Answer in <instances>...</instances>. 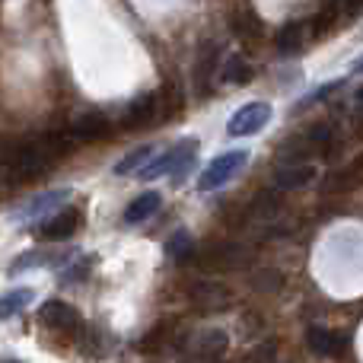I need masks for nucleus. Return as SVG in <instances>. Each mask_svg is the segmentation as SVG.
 I'll return each instance as SVG.
<instances>
[{
  "label": "nucleus",
  "mask_w": 363,
  "mask_h": 363,
  "mask_svg": "<svg viewBox=\"0 0 363 363\" xmlns=\"http://www.w3.org/2000/svg\"><path fill=\"white\" fill-rule=\"evenodd\" d=\"M249 163V153L245 150H233V153H223V157H217L211 166H207L204 172H201V179H198V188L201 191H213V188H220V185H226L233 176H236L242 166Z\"/></svg>",
  "instance_id": "4"
},
{
  "label": "nucleus",
  "mask_w": 363,
  "mask_h": 363,
  "mask_svg": "<svg viewBox=\"0 0 363 363\" xmlns=\"http://www.w3.org/2000/svg\"><path fill=\"white\" fill-rule=\"evenodd\" d=\"M360 185H363V157H357L351 166H345V169L335 176L332 191L345 194V191H354V188H360Z\"/></svg>",
  "instance_id": "17"
},
{
  "label": "nucleus",
  "mask_w": 363,
  "mask_h": 363,
  "mask_svg": "<svg viewBox=\"0 0 363 363\" xmlns=\"http://www.w3.org/2000/svg\"><path fill=\"white\" fill-rule=\"evenodd\" d=\"M277 207H281V198H277V191H268V188H264V191L249 204V217H255V220H271V217L277 213Z\"/></svg>",
  "instance_id": "19"
},
{
  "label": "nucleus",
  "mask_w": 363,
  "mask_h": 363,
  "mask_svg": "<svg viewBox=\"0 0 363 363\" xmlns=\"http://www.w3.org/2000/svg\"><path fill=\"white\" fill-rule=\"evenodd\" d=\"M306 345H309V351L319 354V357H335V354L345 351V338H341L338 332H328V328H309Z\"/></svg>",
  "instance_id": "12"
},
{
  "label": "nucleus",
  "mask_w": 363,
  "mask_h": 363,
  "mask_svg": "<svg viewBox=\"0 0 363 363\" xmlns=\"http://www.w3.org/2000/svg\"><path fill=\"white\" fill-rule=\"evenodd\" d=\"M29 303H32V290L29 287H19V290H13V294L0 296V322L13 319L16 313H23Z\"/></svg>",
  "instance_id": "18"
},
{
  "label": "nucleus",
  "mask_w": 363,
  "mask_h": 363,
  "mask_svg": "<svg viewBox=\"0 0 363 363\" xmlns=\"http://www.w3.org/2000/svg\"><path fill=\"white\" fill-rule=\"evenodd\" d=\"M226 347H230V338L223 328H204L191 341V357L198 363H217L226 354Z\"/></svg>",
  "instance_id": "7"
},
{
  "label": "nucleus",
  "mask_w": 363,
  "mask_h": 363,
  "mask_svg": "<svg viewBox=\"0 0 363 363\" xmlns=\"http://www.w3.org/2000/svg\"><path fill=\"white\" fill-rule=\"evenodd\" d=\"M42 322L48 328H55V332L70 335V332L80 328V313H77L70 303H64V300H48L42 306Z\"/></svg>",
  "instance_id": "9"
},
{
  "label": "nucleus",
  "mask_w": 363,
  "mask_h": 363,
  "mask_svg": "<svg viewBox=\"0 0 363 363\" xmlns=\"http://www.w3.org/2000/svg\"><path fill=\"white\" fill-rule=\"evenodd\" d=\"M64 150H67V144H64L61 138H38V140H32V144L19 147L16 157L10 160V179H16V182L38 179L42 172L51 169V163H55Z\"/></svg>",
  "instance_id": "1"
},
{
  "label": "nucleus",
  "mask_w": 363,
  "mask_h": 363,
  "mask_svg": "<svg viewBox=\"0 0 363 363\" xmlns=\"http://www.w3.org/2000/svg\"><path fill=\"white\" fill-rule=\"evenodd\" d=\"M160 204H163V194L160 191H140L138 198L125 207V223L134 226V223H140V220L153 217V213L160 211Z\"/></svg>",
  "instance_id": "13"
},
{
  "label": "nucleus",
  "mask_w": 363,
  "mask_h": 363,
  "mask_svg": "<svg viewBox=\"0 0 363 363\" xmlns=\"http://www.w3.org/2000/svg\"><path fill=\"white\" fill-rule=\"evenodd\" d=\"M0 363H19V360H0Z\"/></svg>",
  "instance_id": "26"
},
{
  "label": "nucleus",
  "mask_w": 363,
  "mask_h": 363,
  "mask_svg": "<svg viewBox=\"0 0 363 363\" xmlns=\"http://www.w3.org/2000/svg\"><path fill=\"white\" fill-rule=\"evenodd\" d=\"M191 303L198 309H207V313H217V309H226L233 303V294L226 284H217V281H201L191 287Z\"/></svg>",
  "instance_id": "8"
},
{
  "label": "nucleus",
  "mask_w": 363,
  "mask_h": 363,
  "mask_svg": "<svg viewBox=\"0 0 363 363\" xmlns=\"http://www.w3.org/2000/svg\"><path fill=\"white\" fill-rule=\"evenodd\" d=\"M354 106H357V108H360V112H363V86L357 89V96H354Z\"/></svg>",
  "instance_id": "24"
},
{
  "label": "nucleus",
  "mask_w": 363,
  "mask_h": 363,
  "mask_svg": "<svg viewBox=\"0 0 363 363\" xmlns=\"http://www.w3.org/2000/svg\"><path fill=\"white\" fill-rule=\"evenodd\" d=\"M67 188L64 191H51V194H45V198H35L29 207L23 211V217H32V213H45V211H51V207H57V204H64L67 201Z\"/></svg>",
  "instance_id": "21"
},
{
  "label": "nucleus",
  "mask_w": 363,
  "mask_h": 363,
  "mask_svg": "<svg viewBox=\"0 0 363 363\" xmlns=\"http://www.w3.org/2000/svg\"><path fill=\"white\" fill-rule=\"evenodd\" d=\"M363 10V0H341V13H347V16H357Z\"/></svg>",
  "instance_id": "23"
},
{
  "label": "nucleus",
  "mask_w": 363,
  "mask_h": 363,
  "mask_svg": "<svg viewBox=\"0 0 363 363\" xmlns=\"http://www.w3.org/2000/svg\"><path fill=\"white\" fill-rule=\"evenodd\" d=\"M354 74H363V57H360L357 64H354Z\"/></svg>",
  "instance_id": "25"
},
{
  "label": "nucleus",
  "mask_w": 363,
  "mask_h": 363,
  "mask_svg": "<svg viewBox=\"0 0 363 363\" xmlns=\"http://www.w3.org/2000/svg\"><path fill=\"white\" fill-rule=\"evenodd\" d=\"M315 179V163L313 160H281L274 169V185L281 191H300Z\"/></svg>",
  "instance_id": "6"
},
{
  "label": "nucleus",
  "mask_w": 363,
  "mask_h": 363,
  "mask_svg": "<svg viewBox=\"0 0 363 363\" xmlns=\"http://www.w3.org/2000/svg\"><path fill=\"white\" fill-rule=\"evenodd\" d=\"M252 80V67L245 57L239 55H230L226 57V64L220 67V83H226V86H242V83Z\"/></svg>",
  "instance_id": "15"
},
{
  "label": "nucleus",
  "mask_w": 363,
  "mask_h": 363,
  "mask_svg": "<svg viewBox=\"0 0 363 363\" xmlns=\"http://www.w3.org/2000/svg\"><path fill=\"white\" fill-rule=\"evenodd\" d=\"M303 45H306V26L303 23H290L277 32V51H281V55H294Z\"/></svg>",
  "instance_id": "16"
},
{
  "label": "nucleus",
  "mask_w": 363,
  "mask_h": 363,
  "mask_svg": "<svg viewBox=\"0 0 363 363\" xmlns=\"http://www.w3.org/2000/svg\"><path fill=\"white\" fill-rule=\"evenodd\" d=\"M150 157H153L150 147H138V150H131L118 166H115V172H118V176H131V172H138V166L150 163Z\"/></svg>",
  "instance_id": "20"
},
{
  "label": "nucleus",
  "mask_w": 363,
  "mask_h": 363,
  "mask_svg": "<svg viewBox=\"0 0 363 363\" xmlns=\"http://www.w3.org/2000/svg\"><path fill=\"white\" fill-rule=\"evenodd\" d=\"M194 153H198V140L194 138H185L179 140L176 147H169L166 153H160L157 160L147 163V169H140V179H160V176H182V172L191 166Z\"/></svg>",
  "instance_id": "2"
},
{
  "label": "nucleus",
  "mask_w": 363,
  "mask_h": 363,
  "mask_svg": "<svg viewBox=\"0 0 363 363\" xmlns=\"http://www.w3.org/2000/svg\"><path fill=\"white\" fill-rule=\"evenodd\" d=\"M271 121V106L268 102H245L242 108L230 115L226 121V131L230 138H249V134H258L264 125Z\"/></svg>",
  "instance_id": "3"
},
{
  "label": "nucleus",
  "mask_w": 363,
  "mask_h": 363,
  "mask_svg": "<svg viewBox=\"0 0 363 363\" xmlns=\"http://www.w3.org/2000/svg\"><path fill=\"white\" fill-rule=\"evenodd\" d=\"M191 252V236H188L185 230H179V233H172V239L166 242V255L169 258H176V262H182V258Z\"/></svg>",
  "instance_id": "22"
},
{
  "label": "nucleus",
  "mask_w": 363,
  "mask_h": 363,
  "mask_svg": "<svg viewBox=\"0 0 363 363\" xmlns=\"http://www.w3.org/2000/svg\"><path fill=\"white\" fill-rule=\"evenodd\" d=\"M77 226H80V211H77V207H61V211H55L42 223V236L45 239H67L77 233Z\"/></svg>",
  "instance_id": "10"
},
{
  "label": "nucleus",
  "mask_w": 363,
  "mask_h": 363,
  "mask_svg": "<svg viewBox=\"0 0 363 363\" xmlns=\"http://www.w3.org/2000/svg\"><path fill=\"white\" fill-rule=\"evenodd\" d=\"M157 96L153 93H144V96H138V99L131 102V106L125 108V125L128 128H140V125H150L153 118L160 115V106H157Z\"/></svg>",
  "instance_id": "11"
},
{
  "label": "nucleus",
  "mask_w": 363,
  "mask_h": 363,
  "mask_svg": "<svg viewBox=\"0 0 363 363\" xmlns=\"http://www.w3.org/2000/svg\"><path fill=\"white\" fill-rule=\"evenodd\" d=\"M108 131H112V125H108V118L99 112H83L80 118L74 121V134L80 140H99V138H106Z\"/></svg>",
  "instance_id": "14"
},
{
  "label": "nucleus",
  "mask_w": 363,
  "mask_h": 363,
  "mask_svg": "<svg viewBox=\"0 0 363 363\" xmlns=\"http://www.w3.org/2000/svg\"><path fill=\"white\" fill-rule=\"evenodd\" d=\"M245 258L249 255H245L242 245H236V242H211V245L201 249L198 264L204 271H236Z\"/></svg>",
  "instance_id": "5"
}]
</instances>
